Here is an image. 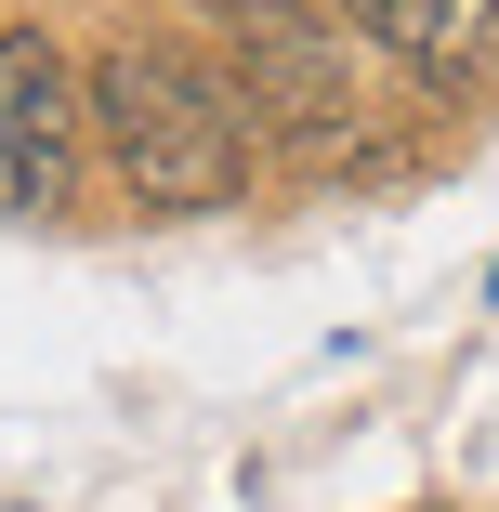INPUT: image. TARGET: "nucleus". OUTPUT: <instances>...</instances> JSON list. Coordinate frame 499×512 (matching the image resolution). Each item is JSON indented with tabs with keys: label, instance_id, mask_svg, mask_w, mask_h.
<instances>
[{
	"label": "nucleus",
	"instance_id": "nucleus-1",
	"mask_svg": "<svg viewBox=\"0 0 499 512\" xmlns=\"http://www.w3.org/2000/svg\"><path fill=\"white\" fill-rule=\"evenodd\" d=\"M79 132H92V184H106L119 211H145V224L237 211L250 171H263V132H250V106L224 92V66L184 53V40H145V27L92 40Z\"/></svg>",
	"mask_w": 499,
	"mask_h": 512
},
{
	"label": "nucleus",
	"instance_id": "nucleus-2",
	"mask_svg": "<svg viewBox=\"0 0 499 512\" xmlns=\"http://www.w3.org/2000/svg\"><path fill=\"white\" fill-rule=\"evenodd\" d=\"M197 27H211V66H224V92L250 106L263 158L329 171V184L408 158V132L381 119V92L355 66V27L329 14V0H197Z\"/></svg>",
	"mask_w": 499,
	"mask_h": 512
},
{
	"label": "nucleus",
	"instance_id": "nucleus-3",
	"mask_svg": "<svg viewBox=\"0 0 499 512\" xmlns=\"http://www.w3.org/2000/svg\"><path fill=\"white\" fill-rule=\"evenodd\" d=\"M329 14L355 27V53H381L394 79L447 92V106L499 92V0H329Z\"/></svg>",
	"mask_w": 499,
	"mask_h": 512
},
{
	"label": "nucleus",
	"instance_id": "nucleus-4",
	"mask_svg": "<svg viewBox=\"0 0 499 512\" xmlns=\"http://www.w3.org/2000/svg\"><path fill=\"white\" fill-rule=\"evenodd\" d=\"M66 79H79V66H66L40 27H0V184H14V145H27V119L53 106Z\"/></svg>",
	"mask_w": 499,
	"mask_h": 512
}]
</instances>
